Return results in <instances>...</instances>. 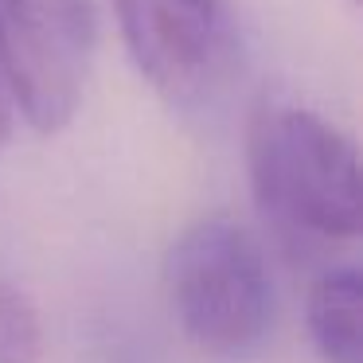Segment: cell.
Instances as JSON below:
<instances>
[{
	"label": "cell",
	"mask_w": 363,
	"mask_h": 363,
	"mask_svg": "<svg viewBox=\"0 0 363 363\" xmlns=\"http://www.w3.org/2000/svg\"><path fill=\"white\" fill-rule=\"evenodd\" d=\"M168 305L184 336L207 355L235 359L266 340L274 324V277L258 238L215 215L188 227L164 262Z\"/></svg>",
	"instance_id": "7a4b0ae2"
},
{
	"label": "cell",
	"mask_w": 363,
	"mask_h": 363,
	"mask_svg": "<svg viewBox=\"0 0 363 363\" xmlns=\"http://www.w3.org/2000/svg\"><path fill=\"white\" fill-rule=\"evenodd\" d=\"M94 59L90 0H0V79L40 133L71 125Z\"/></svg>",
	"instance_id": "3957f363"
},
{
	"label": "cell",
	"mask_w": 363,
	"mask_h": 363,
	"mask_svg": "<svg viewBox=\"0 0 363 363\" xmlns=\"http://www.w3.org/2000/svg\"><path fill=\"white\" fill-rule=\"evenodd\" d=\"M12 137V110H9V90H4V79H0V152Z\"/></svg>",
	"instance_id": "52a82bcc"
},
{
	"label": "cell",
	"mask_w": 363,
	"mask_h": 363,
	"mask_svg": "<svg viewBox=\"0 0 363 363\" xmlns=\"http://www.w3.org/2000/svg\"><path fill=\"white\" fill-rule=\"evenodd\" d=\"M254 203L281 235L336 246L359 235L355 141L301 106H262L246 133Z\"/></svg>",
	"instance_id": "6da1fadb"
},
{
	"label": "cell",
	"mask_w": 363,
	"mask_h": 363,
	"mask_svg": "<svg viewBox=\"0 0 363 363\" xmlns=\"http://www.w3.org/2000/svg\"><path fill=\"white\" fill-rule=\"evenodd\" d=\"M359 289L355 266H332L308 289V336L324 363H363Z\"/></svg>",
	"instance_id": "5b68a950"
},
{
	"label": "cell",
	"mask_w": 363,
	"mask_h": 363,
	"mask_svg": "<svg viewBox=\"0 0 363 363\" xmlns=\"http://www.w3.org/2000/svg\"><path fill=\"white\" fill-rule=\"evenodd\" d=\"M347 4H355V0H347Z\"/></svg>",
	"instance_id": "ba28073f"
},
{
	"label": "cell",
	"mask_w": 363,
	"mask_h": 363,
	"mask_svg": "<svg viewBox=\"0 0 363 363\" xmlns=\"http://www.w3.org/2000/svg\"><path fill=\"white\" fill-rule=\"evenodd\" d=\"M0 363H43V316L20 285H0Z\"/></svg>",
	"instance_id": "8992f818"
},
{
	"label": "cell",
	"mask_w": 363,
	"mask_h": 363,
	"mask_svg": "<svg viewBox=\"0 0 363 363\" xmlns=\"http://www.w3.org/2000/svg\"><path fill=\"white\" fill-rule=\"evenodd\" d=\"M141 79L168 102L203 90L223 51V0H110Z\"/></svg>",
	"instance_id": "277c9868"
}]
</instances>
